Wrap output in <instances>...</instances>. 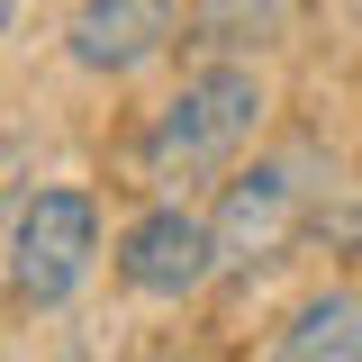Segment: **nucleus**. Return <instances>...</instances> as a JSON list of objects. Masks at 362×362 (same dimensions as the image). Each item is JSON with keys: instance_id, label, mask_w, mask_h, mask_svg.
<instances>
[{"instance_id": "obj_1", "label": "nucleus", "mask_w": 362, "mask_h": 362, "mask_svg": "<svg viewBox=\"0 0 362 362\" xmlns=\"http://www.w3.org/2000/svg\"><path fill=\"white\" fill-rule=\"evenodd\" d=\"M263 118H272V82L254 64H190V73L154 100V118L136 136V163H145V181L235 173L245 145L263 136Z\"/></svg>"}, {"instance_id": "obj_2", "label": "nucleus", "mask_w": 362, "mask_h": 362, "mask_svg": "<svg viewBox=\"0 0 362 362\" xmlns=\"http://www.w3.org/2000/svg\"><path fill=\"white\" fill-rule=\"evenodd\" d=\"M317 209V154L308 145H281V154H254L218 181V209H209V235H218V272H263L299 245V226Z\"/></svg>"}, {"instance_id": "obj_3", "label": "nucleus", "mask_w": 362, "mask_h": 362, "mask_svg": "<svg viewBox=\"0 0 362 362\" xmlns=\"http://www.w3.org/2000/svg\"><path fill=\"white\" fill-rule=\"evenodd\" d=\"M100 263V199L54 181V190H28V209L9 226V290L18 308H64L73 290Z\"/></svg>"}, {"instance_id": "obj_4", "label": "nucleus", "mask_w": 362, "mask_h": 362, "mask_svg": "<svg viewBox=\"0 0 362 362\" xmlns=\"http://www.w3.org/2000/svg\"><path fill=\"white\" fill-rule=\"evenodd\" d=\"M190 0H64V54L90 82H127L181 45Z\"/></svg>"}, {"instance_id": "obj_5", "label": "nucleus", "mask_w": 362, "mask_h": 362, "mask_svg": "<svg viewBox=\"0 0 362 362\" xmlns=\"http://www.w3.org/2000/svg\"><path fill=\"white\" fill-rule=\"evenodd\" d=\"M118 281H127L136 299H190V290H209L218 281V235H209V218L181 209V199L136 209L118 226Z\"/></svg>"}, {"instance_id": "obj_6", "label": "nucleus", "mask_w": 362, "mask_h": 362, "mask_svg": "<svg viewBox=\"0 0 362 362\" xmlns=\"http://www.w3.org/2000/svg\"><path fill=\"white\" fill-rule=\"evenodd\" d=\"M290 37V0H190L181 18V45L199 64H254Z\"/></svg>"}, {"instance_id": "obj_7", "label": "nucleus", "mask_w": 362, "mask_h": 362, "mask_svg": "<svg viewBox=\"0 0 362 362\" xmlns=\"http://www.w3.org/2000/svg\"><path fill=\"white\" fill-rule=\"evenodd\" d=\"M272 362H362V290H317L272 335Z\"/></svg>"}, {"instance_id": "obj_8", "label": "nucleus", "mask_w": 362, "mask_h": 362, "mask_svg": "<svg viewBox=\"0 0 362 362\" xmlns=\"http://www.w3.org/2000/svg\"><path fill=\"white\" fill-rule=\"evenodd\" d=\"M9 28H18V0H0V37H9Z\"/></svg>"}]
</instances>
